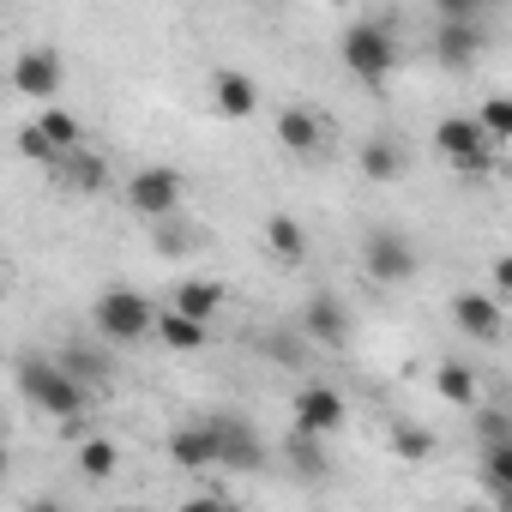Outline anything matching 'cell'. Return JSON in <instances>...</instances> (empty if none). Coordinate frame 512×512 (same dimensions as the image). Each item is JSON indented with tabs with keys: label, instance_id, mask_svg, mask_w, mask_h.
Masks as SVG:
<instances>
[{
	"label": "cell",
	"instance_id": "8fae6325",
	"mask_svg": "<svg viewBox=\"0 0 512 512\" xmlns=\"http://www.w3.org/2000/svg\"><path fill=\"white\" fill-rule=\"evenodd\" d=\"M434 151H440L452 169H464V163H476V157H494V151H488V139L476 133V121H470V115H446V121L434 127Z\"/></svg>",
	"mask_w": 512,
	"mask_h": 512
},
{
	"label": "cell",
	"instance_id": "4dcf8cb0",
	"mask_svg": "<svg viewBox=\"0 0 512 512\" xmlns=\"http://www.w3.org/2000/svg\"><path fill=\"white\" fill-rule=\"evenodd\" d=\"M19 157H31V163H55V151H49V139H43L37 127L19 133Z\"/></svg>",
	"mask_w": 512,
	"mask_h": 512
},
{
	"label": "cell",
	"instance_id": "836d02e7",
	"mask_svg": "<svg viewBox=\"0 0 512 512\" xmlns=\"http://www.w3.org/2000/svg\"><path fill=\"white\" fill-rule=\"evenodd\" d=\"M187 512H229V500H193Z\"/></svg>",
	"mask_w": 512,
	"mask_h": 512
},
{
	"label": "cell",
	"instance_id": "8992f818",
	"mask_svg": "<svg viewBox=\"0 0 512 512\" xmlns=\"http://www.w3.org/2000/svg\"><path fill=\"white\" fill-rule=\"evenodd\" d=\"M344 416H350V404H344V392L338 386H326V380H314V386H302L296 392V404H290V434H302V440H326V434H338L344 428Z\"/></svg>",
	"mask_w": 512,
	"mask_h": 512
},
{
	"label": "cell",
	"instance_id": "9a60e30c",
	"mask_svg": "<svg viewBox=\"0 0 512 512\" xmlns=\"http://www.w3.org/2000/svg\"><path fill=\"white\" fill-rule=\"evenodd\" d=\"M217 308H223V284H211V278H187V284L169 290V314H181L193 326H205Z\"/></svg>",
	"mask_w": 512,
	"mask_h": 512
},
{
	"label": "cell",
	"instance_id": "d6a6232c",
	"mask_svg": "<svg viewBox=\"0 0 512 512\" xmlns=\"http://www.w3.org/2000/svg\"><path fill=\"white\" fill-rule=\"evenodd\" d=\"M25 512H67V506H61V500H49V494H37V500H31Z\"/></svg>",
	"mask_w": 512,
	"mask_h": 512
},
{
	"label": "cell",
	"instance_id": "2e32d148",
	"mask_svg": "<svg viewBox=\"0 0 512 512\" xmlns=\"http://www.w3.org/2000/svg\"><path fill=\"white\" fill-rule=\"evenodd\" d=\"M31 127L49 139V151H55V157H61V151H85V127H79V115H67V109H43Z\"/></svg>",
	"mask_w": 512,
	"mask_h": 512
},
{
	"label": "cell",
	"instance_id": "1f68e13d",
	"mask_svg": "<svg viewBox=\"0 0 512 512\" xmlns=\"http://www.w3.org/2000/svg\"><path fill=\"white\" fill-rule=\"evenodd\" d=\"M193 241L181 235V229H157V253H187Z\"/></svg>",
	"mask_w": 512,
	"mask_h": 512
},
{
	"label": "cell",
	"instance_id": "484cf974",
	"mask_svg": "<svg viewBox=\"0 0 512 512\" xmlns=\"http://www.w3.org/2000/svg\"><path fill=\"white\" fill-rule=\"evenodd\" d=\"M392 452L410 458V464H422V458H434V434L416 428V422H392Z\"/></svg>",
	"mask_w": 512,
	"mask_h": 512
},
{
	"label": "cell",
	"instance_id": "5b68a950",
	"mask_svg": "<svg viewBox=\"0 0 512 512\" xmlns=\"http://www.w3.org/2000/svg\"><path fill=\"white\" fill-rule=\"evenodd\" d=\"M181 193H187V181H181V169H169V163H145L139 175H127V205L139 211V217H175L181 211Z\"/></svg>",
	"mask_w": 512,
	"mask_h": 512
},
{
	"label": "cell",
	"instance_id": "ffe728a7",
	"mask_svg": "<svg viewBox=\"0 0 512 512\" xmlns=\"http://www.w3.org/2000/svg\"><path fill=\"white\" fill-rule=\"evenodd\" d=\"M266 247L278 253V260H290V266H296V260H308V229H302L296 217H284V211H278V217H266Z\"/></svg>",
	"mask_w": 512,
	"mask_h": 512
},
{
	"label": "cell",
	"instance_id": "d4e9b609",
	"mask_svg": "<svg viewBox=\"0 0 512 512\" xmlns=\"http://www.w3.org/2000/svg\"><path fill=\"white\" fill-rule=\"evenodd\" d=\"M157 326V338L169 344V350H205V326H193V320H181V314H163V320H151Z\"/></svg>",
	"mask_w": 512,
	"mask_h": 512
},
{
	"label": "cell",
	"instance_id": "7402d4cb",
	"mask_svg": "<svg viewBox=\"0 0 512 512\" xmlns=\"http://www.w3.org/2000/svg\"><path fill=\"white\" fill-rule=\"evenodd\" d=\"M470 121H476V133L488 139V151H500V145L512 139V97H488L482 115H470Z\"/></svg>",
	"mask_w": 512,
	"mask_h": 512
},
{
	"label": "cell",
	"instance_id": "603a6c76",
	"mask_svg": "<svg viewBox=\"0 0 512 512\" xmlns=\"http://www.w3.org/2000/svg\"><path fill=\"white\" fill-rule=\"evenodd\" d=\"M434 392H440L446 404H476V368L440 362V368H434Z\"/></svg>",
	"mask_w": 512,
	"mask_h": 512
},
{
	"label": "cell",
	"instance_id": "e0dca14e",
	"mask_svg": "<svg viewBox=\"0 0 512 512\" xmlns=\"http://www.w3.org/2000/svg\"><path fill=\"white\" fill-rule=\"evenodd\" d=\"M356 163H362L368 181H398V175H404V145H398V139H368V145L356 151Z\"/></svg>",
	"mask_w": 512,
	"mask_h": 512
},
{
	"label": "cell",
	"instance_id": "d6986e66",
	"mask_svg": "<svg viewBox=\"0 0 512 512\" xmlns=\"http://www.w3.org/2000/svg\"><path fill=\"white\" fill-rule=\"evenodd\" d=\"M121 470V452H115V440H103V434H85L79 440V476L85 482H109Z\"/></svg>",
	"mask_w": 512,
	"mask_h": 512
},
{
	"label": "cell",
	"instance_id": "277c9868",
	"mask_svg": "<svg viewBox=\"0 0 512 512\" xmlns=\"http://www.w3.org/2000/svg\"><path fill=\"white\" fill-rule=\"evenodd\" d=\"M151 320H157V314H151V302H145L139 290H121V284H115V290H103V296H97V308H91V326H97L109 344H133V338H145V332H151Z\"/></svg>",
	"mask_w": 512,
	"mask_h": 512
},
{
	"label": "cell",
	"instance_id": "44dd1931",
	"mask_svg": "<svg viewBox=\"0 0 512 512\" xmlns=\"http://www.w3.org/2000/svg\"><path fill=\"white\" fill-rule=\"evenodd\" d=\"M169 458H175L181 470H211V440H205V428H199V422L175 428V434H169Z\"/></svg>",
	"mask_w": 512,
	"mask_h": 512
},
{
	"label": "cell",
	"instance_id": "f546056e",
	"mask_svg": "<svg viewBox=\"0 0 512 512\" xmlns=\"http://www.w3.org/2000/svg\"><path fill=\"white\" fill-rule=\"evenodd\" d=\"M488 302H506L512 296V260H506V253H500V260H494V272H488V290H482Z\"/></svg>",
	"mask_w": 512,
	"mask_h": 512
},
{
	"label": "cell",
	"instance_id": "ba28073f",
	"mask_svg": "<svg viewBox=\"0 0 512 512\" xmlns=\"http://www.w3.org/2000/svg\"><path fill=\"white\" fill-rule=\"evenodd\" d=\"M302 338H308V344H326V350H344V344H350V308H344L332 290H320V296L302 308Z\"/></svg>",
	"mask_w": 512,
	"mask_h": 512
},
{
	"label": "cell",
	"instance_id": "cb8c5ba5",
	"mask_svg": "<svg viewBox=\"0 0 512 512\" xmlns=\"http://www.w3.org/2000/svg\"><path fill=\"white\" fill-rule=\"evenodd\" d=\"M482 488H488L494 506L506 500V488H512V446H488L482 452Z\"/></svg>",
	"mask_w": 512,
	"mask_h": 512
},
{
	"label": "cell",
	"instance_id": "f1b7e54d",
	"mask_svg": "<svg viewBox=\"0 0 512 512\" xmlns=\"http://www.w3.org/2000/svg\"><path fill=\"white\" fill-rule=\"evenodd\" d=\"M290 464H296L302 476H320V470H326V452H320V440H302V434H290Z\"/></svg>",
	"mask_w": 512,
	"mask_h": 512
},
{
	"label": "cell",
	"instance_id": "5bb4252c",
	"mask_svg": "<svg viewBox=\"0 0 512 512\" xmlns=\"http://www.w3.org/2000/svg\"><path fill=\"white\" fill-rule=\"evenodd\" d=\"M476 49H482V19H470V25H452V19H440V31H434V55H440V67H470L476 61Z\"/></svg>",
	"mask_w": 512,
	"mask_h": 512
},
{
	"label": "cell",
	"instance_id": "6da1fadb",
	"mask_svg": "<svg viewBox=\"0 0 512 512\" xmlns=\"http://www.w3.org/2000/svg\"><path fill=\"white\" fill-rule=\"evenodd\" d=\"M19 392H25L31 410L55 416V422H67V428L85 422V404H91V392L73 386V380L61 374V362H49V356H25V362H19Z\"/></svg>",
	"mask_w": 512,
	"mask_h": 512
},
{
	"label": "cell",
	"instance_id": "4fadbf2b",
	"mask_svg": "<svg viewBox=\"0 0 512 512\" xmlns=\"http://www.w3.org/2000/svg\"><path fill=\"white\" fill-rule=\"evenodd\" d=\"M211 103H217V115L247 121L253 109H260V85H253L247 73H235V67H217L211 73Z\"/></svg>",
	"mask_w": 512,
	"mask_h": 512
},
{
	"label": "cell",
	"instance_id": "83f0119b",
	"mask_svg": "<svg viewBox=\"0 0 512 512\" xmlns=\"http://www.w3.org/2000/svg\"><path fill=\"white\" fill-rule=\"evenodd\" d=\"M476 434H482V446H512V416L506 410H482L476 416Z\"/></svg>",
	"mask_w": 512,
	"mask_h": 512
},
{
	"label": "cell",
	"instance_id": "9c48e42d",
	"mask_svg": "<svg viewBox=\"0 0 512 512\" xmlns=\"http://www.w3.org/2000/svg\"><path fill=\"white\" fill-rule=\"evenodd\" d=\"M61 79H67V67H61V55L55 49H25L19 61H13V85L25 91V97H61Z\"/></svg>",
	"mask_w": 512,
	"mask_h": 512
},
{
	"label": "cell",
	"instance_id": "7a4b0ae2",
	"mask_svg": "<svg viewBox=\"0 0 512 512\" xmlns=\"http://www.w3.org/2000/svg\"><path fill=\"white\" fill-rule=\"evenodd\" d=\"M338 49H344V67H350L368 91H380V85L392 79V67H398V37H392L386 19H356Z\"/></svg>",
	"mask_w": 512,
	"mask_h": 512
},
{
	"label": "cell",
	"instance_id": "3957f363",
	"mask_svg": "<svg viewBox=\"0 0 512 512\" xmlns=\"http://www.w3.org/2000/svg\"><path fill=\"white\" fill-rule=\"evenodd\" d=\"M199 428H205V440H211V464H223V470H235V476H253V470L266 464V440H260V428H253L247 416L223 410V416H205Z\"/></svg>",
	"mask_w": 512,
	"mask_h": 512
},
{
	"label": "cell",
	"instance_id": "4316f807",
	"mask_svg": "<svg viewBox=\"0 0 512 512\" xmlns=\"http://www.w3.org/2000/svg\"><path fill=\"white\" fill-rule=\"evenodd\" d=\"M73 187L79 193H103V181H109V169H103V157H91V151H73Z\"/></svg>",
	"mask_w": 512,
	"mask_h": 512
},
{
	"label": "cell",
	"instance_id": "30bf717a",
	"mask_svg": "<svg viewBox=\"0 0 512 512\" xmlns=\"http://www.w3.org/2000/svg\"><path fill=\"white\" fill-rule=\"evenodd\" d=\"M278 145H284V151H296V157L326 151V115H320V109H308V103H290V109L278 115Z\"/></svg>",
	"mask_w": 512,
	"mask_h": 512
},
{
	"label": "cell",
	"instance_id": "ac0fdd59",
	"mask_svg": "<svg viewBox=\"0 0 512 512\" xmlns=\"http://www.w3.org/2000/svg\"><path fill=\"white\" fill-rule=\"evenodd\" d=\"M61 374L73 380V386H103L109 380V356L103 350H91V344H73V350H61Z\"/></svg>",
	"mask_w": 512,
	"mask_h": 512
},
{
	"label": "cell",
	"instance_id": "e575fe53",
	"mask_svg": "<svg viewBox=\"0 0 512 512\" xmlns=\"http://www.w3.org/2000/svg\"><path fill=\"white\" fill-rule=\"evenodd\" d=\"M0 482H7V446H0Z\"/></svg>",
	"mask_w": 512,
	"mask_h": 512
},
{
	"label": "cell",
	"instance_id": "52a82bcc",
	"mask_svg": "<svg viewBox=\"0 0 512 512\" xmlns=\"http://www.w3.org/2000/svg\"><path fill=\"white\" fill-rule=\"evenodd\" d=\"M362 266H368V278L374 284H404V278H416V241L410 235H398V229H374L368 241H362Z\"/></svg>",
	"mask_w": 512,
	"mask_h": 512
},
{
	"label": "cell",
	"instance_id": "7c38bea8",
	"mask_svg": "<svg viewBox=\"0 0 512 512\" xmlns=\"http://www.w3.org/2000/svg\"><path fill=\"white\" fill-rule=\"evenodd\" d=\"M452 320H458V332L464 338H476V344H500V302H488L482 290H464L458 302H452Z\"/></svg>",
	"mask_w": 512,
	"mask_h": 512
}]
</instances>
